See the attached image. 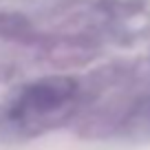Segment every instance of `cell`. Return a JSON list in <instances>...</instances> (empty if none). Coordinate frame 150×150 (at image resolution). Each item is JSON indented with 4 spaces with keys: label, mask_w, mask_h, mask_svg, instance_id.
<instances>
[{
    "label": "cell",
    "mask_w": 150,
    "mask_h": 150,
    "mask_svg": "<svg viewBox=\"0 0 150 150\" xmlns=\"http://www.w3.org/2000/svg\"><path fill=\"white\" fill-rule=\"evenodd\" d=\"M75 95V82L71 77H47L33 82L22 91L16 104V112L22 117H35L57 110Z\"/></svg>",
    "instance_id": "obj_1"
}]
</instances>
